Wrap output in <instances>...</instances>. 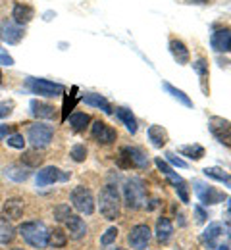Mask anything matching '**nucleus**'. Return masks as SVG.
<instances>
[{
    "label": "nucleus",
    "instance_id": "f257e3e1",
    "mask_svg": "<svg viewBox=\"0 0 231 250\" xmlns=\"http://www.w3.org/2000/svg\"><path fill=\"white\" fill-rule=\"evenodd\" d=\"M18 233L33 249L42 250L48 247V235H50V231H48V227L42 221H23L20 225Z\"/></svg>",
    "mask_w": 231,
    "mask_h": 250
},
{
    "label": "nucleus",
    "instance_id": "f03ea898",
    "mask_svg": "<svg viewBox=\"0 0 231 250\" xmlns=\"http://www.w3.org/2000/svg\"><path fill=\"white\" fill-rule=\"evenodd\" d=\"M99 208L102 218L108 219V221H114V219L120 218V208H122V202H120V194H118V188L114 185H106L102 187L99 196Z\"/></svg>",
    "mask_w": 231,
    "mask_h": 250
},
{
    "label": "nucleus",
    "instance_id": "7ed1b4c3",
    "mask_svg": "<svg viewBox=\"0 0 231 250\" xmlns=\"http://www.w3.org/2000/svg\"><path fill=\"white\" fill-rule=\"evenodd\" d=\"M124 198L129 210H141L147 206V187L141 177H131L124 185Z\"/></svg>",
    "mask_w": 231,
    "mask_h": 250
},
{
    "label": "nucleus",
    "instance_id": "20e7f679",
    "mask_svg": "<svg viewBox=\"0 0 231 250\" xmlns=\"http://www.w3.org/2000/svg\"><path fill=\"white\" fill-rule=\"evenodd\" d=\"M69 200H71V206L79 214L91 216L95 212V196L87 187H75L69 194Z\"/></svg>",
    "mask_w": 231,
    "mask_h": 250
},
{
    "label": "nucleus",
    "instance_id": "39448f33",
    "mask_svg": "<svg viewBox=\"0 0 231 250\" xmlns=\"http://www.w3.org/2000/svg\"><path fill=\"white\" fill-rule=\"evenodd\" d=\"M208 129L210 133L216 137V141L224 146L231 148V122L230 120H224L220 116H212L208 120Z\"/></svg>",
    "mask_w": 231,
    "mask_h": 250
},
{
    "label": "nucleus",
    "instance_id": "423d86ee",
    "mask_svg": "<svg viewBox=\"0 0 231 250\" xmlns=\"http://www.w3.org/2000/svg\"><path fill=\"white\" fill-rule=\"evenodd\" d=\"M27 87H29L35 94H41V96H62V94L66 93L64 85L52 83V81H48V79H35V77H29V79H27Z\"/></svg>",
    "mask_w": 231,
    "mask_h": 250
},
{
    "label": "nucleus",
    "instance_id": "0eeeda50",
    "mask_svg": "<svg viewBox=\"0 0 231 250\" xmlns=\"http://www.w3.org/2000/svg\"><path fill=\"white\" fill-rule=\"evenodd\" d=\"M27 137H29V141H31V145H33L35 148H46L50 145L52 137H54V131L48 125L35 124L29 127Z\"/></svg>",
    "mask_w": 231,
    "mask_h": 250
},
{
    "label": "nucleus",
    "instance_id": "6e6552de",
    "mask_svg": "<svg viewBox=\"0 0 231 250\" xmlns=\"http://www.w3.org/2000/svg\"><path fill=\"white\" fill-rule=\"evenodd\" d=\"M195 185V192H197L198 200L202 202V204H218V202H224L226 200V194L222 192V190H218V188L210 187V185H204L202 181H195L193 183Z\"/></svg>",
    "mask_w": 231,
    "mask_h": 250
},
{
    "label": "nucleus",
    "instance_id": "1a4fd4ad",
    "mask_svg": "<svg viewBox=\"0 0 231 250\" xmlns=\"http://www.w3.org/2000/svg\"><path fill=\"white\" fill-rule=\"evenodd\" d=\"M127 241H129L133 250H145L148 247V243H150V229H148V225H145V223L135 225L129 231Z\"/></svg>",
    "mask_w": 231,
    "mask_h": 250
},
{
    "label": "nucleus",
    "instance_id": "9d476101",
    "mask_svg": "<svg viewBox=\"0 0 231 250\" xmlns=\"http://www.w3.org/2000/svg\"><path fill=\"white\" fill-rule=\"evenodd\" d=\"M91 135H93V139L99 143V145H112L116 139H118V133H116V129H112L108 124H104V122H95L93 127H91Z\"/></svg>",
    "mask_w": 231,
    "mask_h": 250
},
{
    "label": "nucleus",
    "instance_id": "9b49d317",
    "mask_svg": "<svg viewBox=\"0 0 231 250\" xmlns=\"http://www.w3.org/2000/svg\"><path fill=\"white\" fill-rule=\"evenodd\" d=\"M67 173H62L58 167H54V166H46V167H42L39 173H37V187H46V185H52V183H56V181H66Z\"/></svg>",
    "mask_w": 231,
    "mask_h": 250
},
{
    "label": "nucleus",
    "instance_id": "f8f14e48",
    "mask_svg": "<svg viewBox=\"0 0 231 250\" xmlns=\"http://www.w3.org/2000/svg\"><path fill=\"white\" fill-rule=\"evenodd\" d=\"M0 39L8 44H18L23 39V27L12 21H4L0 25Z\"/></svg>",
    "mask_w": 231,
    "mask_h": 250
},
{
    "label": "nucleus",
    "instance_id": "ddd939ff",
    "mask_svg": "<svg viewBox=\"0 0 231 250\" xmlns=\"http://www.w3.org/2000/svg\"><path fill=\"white\" fill-rule=\"evenodd\" d=\"M23 210H25V202H23V198H8L6 202H4V206H2V214H4V218L10 219V221H16V219H20L23 216Z\"/></svg>",
    "mask_w": 231,
    "mask_h": 250
},
{
    "label": "nucleus",
    "instance_id": "4468645a",
    "mask_svg": "<svg viewBox=\"0 0 231 250\" xmlns=\"http://www.w3.org/2000/svg\"><path fill=\"white\" fill-rule=\"evenodd\" d=\"M210 44L216 52H228L231 50V29H218V31L212 35L210 39Z\"/></svg>",
    "mask_w": 231,
    "mask_h": 250
},
{
    "label": "nucleus",
    "instance_id": "2eb2a0df",
    "mask_svg": "<svg viewBox=\"0 0 231 250\" xmlns=\"http://www.w3.org/2000/svg\"><path fill=\"white\" fill-rule=\"evenodd\" d=\"M222 231H224L222 223H210V225L204 229V233H202V243L206 245V249L208 250L218 249V239H220Z\"/></svg>",
    "mask_w": 231,
    "mask_h": 250
},
{
    "label": "nucleus",
    "instance_id": "dca6fc26",
    "mask_svg": "<svg viewBox=\"0 0 231 250\" xmlns=\"http://www.w3.org/2000/svg\"><path fill=\"white\" fill-rule=\"evenodd\" d=\"M66 227H67V233H69V237L71 239H75V241H79V239H83L85 235H87V225H85V221L79 218V216H69L66 219Z\"/></svg>",
    "mask_w": 231,
    "mask_h": 250
},
{
    "label": "nucleus",
    "instance_id": "f3484780",
    "mask_svg": "<svg viewBox=\"0 0 231 250\" xmlns=\"http://www.w3.org/2000/svg\"><path fill=\"white\" fill-rule=\"evenodd\" d=\"M169 52H171L173 60L179 63V65H185V63H189V60H191L189 48L181 41H177V39H171L169 41Z\"/></svg>",
    "mask_w": 231,
    "mask_h": 250
},
{
    "label": "nucleus",
    "instance_id": "a211bd4d",
    "mask_svg": "<svg viewBox=\"0 0 231 250\" xmlns=\"http://www.w3.org/2000/svg\"><path fill=\"white\" fill-rule=\"evenodd\" d=\"M29 108H31V114H33L35 118H39V120H52L54 114H56L54 106H50L46 102H41V100H31Z\"/></svg>",
    "mask_w": 231,
    "mask_h": 250
},
{
    "label": "nucleus",
    "instance_id": "6ab92c4d",
    "mask_svg": "<svg viewBox=\"0 0 231 250\" xmlns=\"http://www.w3.org/2000/svg\"><path fill=\"white\" fill-rule=\"evenodd\" d=\"M147 135H148V141L152 143V146H156V148H162L168 143V131L162 125H150Z\"/></svg>",
    "mask_w": 231,
    "mask_h": 250
},
{
    "label": "nucleus",
    "instance_id": "aec40b11",
    "mask_svg": "<svg viewBox=\"0 0 231 250\" xmlns=\"http://www.w3.org/2000/svg\"><path fill=\"white\" fill-rule=\"evenodd\" d=\"M124 150L127 152V156H129V160H131V164L135 167H141V169L148 167L150 160H148V156L141 148H137V146H124Z\"/></svg>",
    "mask_w": 231,
    "mask_h": 250
},
{
    "label": "nucleus",
    "instance_id": "412c9836",
    "mask_svg": "<svg viewBox=\"0 0 231 250\" xmlns=\"http://www.w3.org/2000/svg\"><path fill=\"white\" fill-rule=\"evenodd\" d=\"M171 235H173V223L168 218H160L156 221V239L162 245H166V243H169Z\"/></svg>",
    "mask_w": 231,
    "mask_h": 250
},
{
    "label": "nucleus",
    "instance_id": "4be33fe9",
    "mask_svg": "<svg viewBox=\"0 0 231 250\" xmlns=\"http://www.w3.org/2000/svg\"><path fill=\"white\" fill-rule=\"evenodd\" d=\"M4 177L6 179H12L16 183H23L27 177H29V169L23 167V166H18V164H12L4 169Z\"/></svg>",
    "mask_w": 231,
    "mask_h": 250
},
{
    "label": "nucleus",
    "instance_id": "5701e85b",
    "mask_svg": "<svg viewBox=\"0 0 231 250\" xmlns=\"http://www.w3.org/2000/svg\"><path fill=\"white\" fill-rule=\"evenodd\" d=\"M33 8L31 6H25V4H18L16 8H14V20H16V23L18 25H25V23H29L31 20H33Z\"/></svg>",
    "mask_w": 231,
    "mask_h": 250
},
{
    "label": "nucleus",
    "instance_id": "b1692460",
    "mask_svg": "<svg viewBox=\"0 0 231 250\" xmlns=\"http://www.w3.org/2000/svg\"><path fill=\"white\" fill-rule=\"evenodd\" d=\"M116 116H118V120H120L122 124L126 125V129H127L131 135L137 133V120H135V116L131 114L129 108H118V110H116Z\"/></svg>",
    "mask_w": 231,
    "mask_h": 250
},
{
    "label": "nucleus",
    "instance_id": "393cba45",
    "mask_svg": "<svg viewBox=\"0 0 231 250\" xmlns=\"http://www.w3.org/2000/svg\"><path fill=\"white\" fill-rule=\"evenodd\" d=\"M83 102L85 104H89V106H95V108H100L104 114H112V106H110V102L102 96V94H87V96H83Z\"/></svg>",
    "mask_w": 231,
    "mask_h": 250
},
{
    "label": "nucleus",
    "instance_id": "a878e982",
    "mask_svg": "<svg viewBox=\"0 0 231 250\" xmlns=\"http://www.w3.org/2000/svg\"><path fill=\"white\" fill-rule=\"evenodd\" d=\"M16 237V229L14 225L10 223V219H6L4 216L0 218V245H8L12 243Z\"/></svg>",
    "mask_w": 231,
    "mask_h": 250
},
{
    "label": "nucleus",
    "instance_id": "bb28decb",
    "mask_svg": "<svg viewBox=\"0 0 231 250\" xmlns=\"http://www.w3.org/2000/svg\"><path fill=\"white\" fill-rule=\"evenodd\" d=\"M89 122H91V118H89L87 114H83V112H75V114L69 116V125H71V129H73L75 133L85 131V127L89 125Z\"/></svg>",
    "mask_w": 231,
    "mask_h": 250
},
{
    "label": "nucleus",
    "instance_id": "cd10ccee",
    "mask_svg": "<svg viewBox=\"0 0 231 250\" xmlns=\"http://www.w3.org/2000/svg\"><path fill=\"white\" fill-rule=\"evenodd\" d=\"M193 69L198 73L200 77V85H202V91L208 94V87H206V79H208V63L204 58H198L197 62H193Z\"/></svg>",
    "mask_w": 231,
    "mask_h": 250
},
{
    "label": "nucleus",
    "instance_id": "c85d7f7f",
    "mask_svg": "<svg viewBox=\"0 0 231 250\" xmlns=\"http://www.w3.org/2000/svg\"><path fill=\"white\" fill-rule=\"evenodd\" d=\"M162 87H164L168 93L171 94L175 100H179L183 106H187V108H193V100L187 96V94L183 93V91H179V89H175L173 85H169V83H162Z\"/></svg>",
    "mask_w": 231,
    "mask_h": 250
},
{
    "label": "nucleus",
    "instance_id": "c756f323",
    "mask_svg": "<svg viewBox=\"0 0 231 250\" xmlns=\"http://www.w3.org/2000/svg\"><path fill=\"white\" fill-rule=\"evenodd\" d=\"M204 175L210 177V179H216L220 183H226L231 188V175H228L224 169H218V167H206L204 169Z\"/></svg>",
    "mask_w": 231,
    "mask_h": 250
},
{
    "label": "nucleus",
    "instance_id": "7c9ffc66",
    "mask_svg": "<svg viewBox=\"0 0 231 250\" xmlns=\"http://www.w3.org/2000/svg\"><path fill=\"white\" fill-rule=\"evenodd\" d=\"M66 243H67V235L60 227H56V229L50 231V235H48V245H52L54 249H62V247H66Z\"/></svg>",
    "mask_w": 231,
    "mask_h": 250
},
{
    "label": "nucleus",
    "instance_id": "2f4dec72",
    "mask_svg": "<svg viewBox=\"0 0 231 250\" xmlns=\"http://www.w3.org/2000/svg\"><path fill=\"white\" fill-rule=\"evenodd\" d=\"M42 160H44V156L39 152V148H35V150H27V152L21 156V162H23L27 167H39V166L42 164Z\"/></svg>",
    "mask_w": 231,
    "mask_h": 250
},
{
    "label": "nucleus",
    "instance_id": "473e14b6",
    "mask_svg": "<svg viewBox=\"0 0 231 250\" xmlns=\"http://www.w3.org/2000/svg\"><path fill=\"white\" fill-rule=\"evenodd\" d=\"M179 152L183 156H189L191 160H200V158L204 156V148L200 145H185V146L179 148Z\"/></svg>",
    "mask_w": 231,
    "mask_h": 250
},
{
    "label": "nucleus",
    "instance_id": "72a5a7b5",
    "mask_svg": "<svg viewBox=\"0 0 231 250\" xmlns=\"http://www.w3.org/2000/svg\"><path fill=\"white\" fill-rule=\"evenodd\" d=\"M118 233H120V231H118V227H108V229H106V233L100 237V245H102V247H110V245L118 239Z\"/></svg>",
    "mask_w": 231,
    "mask_h": 250
},
{
    "label": "nucleus",
    "instance_id": "f704fd0d",
    "mask_svg": "<svg viewBox=\"0 0 231 250\" xmlns=\"http://www.w3.org/2000/svg\"><path fill=\"white\" fill-rule=\"evenodd\" d=\"M69 156H71L73 162H85V158H87V148H85V145H75V146L71 148Z\"/></svg>",
    "mask_w": 231,
    "mask_h": 250
},
{
    "label": "nucleus",
    "instance_id": "c9c22d12",
    "mask_svg": "<svg viewBox=\"0 0 231 250\" xmlns=\"http://www.w3.org/2000/svg\"><path fill=\"white\" fill-rule=\"evenodd\" d=\"M52 214H54V219H58V221H66V219L71 216V210H69L67 204H60V206H56V208L52 210Z\"/></svg>",
    "mask_w": 231,
    "mask_h": 250
},
{
    "label": "nucleus",
    "instance_id": "e433bc0d",
    "mask_svg": "<svg viewBox=\"0 0 231 250\" xmlns=\"http://www.w3.org/2000/svg\"><path fill=\"white\" fill-rule=\"evenodd\" d=\"M8 146H12V148H23L25 146V139H23V135H18V133H14V135H8Z\"/></svg>",
    "mask_w": 231,
    "mask_h": 250
},
{
    "label": "nucleus",
    "instance_id": "4c0bfd02",
    "mask_svg": "<svg viewBox=\"0 0 231 250\" xmlns=\"http://www.w3.org/2000/svg\"><path fill=\"white\" fill-rule=\"evenodd\" d=\"M175 188V192L179 194V198H181V202H189V187H187V183H181V185H177Z\"/></svg>",
    "mask_w": 231,
    "mask_h": 250
},
{
    "label": "nucleus",
    "instance_id": "58836bf2",
    "mask_svg": "<svg viewBox=\"0 0 231 250\" xmlns=\"http://www.w3.org/2000/svg\"><path fill=\"white\" fill-rule=\"evenodd\" d=\"M12 110H14V102H10V100L0 102V120L2 118H8L12 114Z\"/></svg>",
    "mask_w": 231,
    "mask_h": 250
},
{
    "label": "nucleus",
    "instance_id": "ea45409f",
    "mask_svg": "<svg viewBox=\"0 0 231 250\" xmlns=\"http://www.w3.org/2000/svg\"><path fill=\"white\" fill-rule=\"evenodd\" d=\"M118 166L122 167V169H127V167H131V160H129V156H127V152L122 148V152H120V156H118Z\"/></svg>",
    "mask_w": 231,
    "mask_h": 250
},
{
    "label": "nucleus",
    "instance_id": "a19ab883",
    "mask_svg": "<svg viewBox=\"0 0 231 250\" xmlns=\"http://www.w3.org/2000/svg\"><path fill=\"white\" fill-rule=\"evenodd\" d=\"M164 177H166V179H168V181H169V183H171V185H173V187H177V185H181V183H185V181H183V179H181V177H179V175H177V173H175L173 169H171L169 173H166Z\"/></svg>",
    "mask_w": 231,
    "mask_h": 250
},
{
    "label": "nucleus",
    "instance_id": "79ce46f5",
    "mask_svg": "<svg viewBox=\"0 0 231 250\" xmlns=\"http://www.w3.org/2000/svg\"><path fill=\"white\" fill-rule=\"evenodd\" d=\"M166 160H168V162H171V164H173V166H177V167H187V162H183L181 158H177L173 152H168V154H166Z\"/></svg>",
    "mask_w": 231,
    "mask_h": 250
},
{
    "label": "nucleus",
    "instance_id": "37998d69",
    "mask_svg": "<svg viewBox=\"0 0 231 250\" xmlns=\"http://www.w3.org/2000/svg\"><path fill=\"white\" fill-rule=\"evenodd\" d=\"M154 164H156V167L162 171V175H166V173H169V171H171V167L166 164V160H162V158H156V160H154Z\"/></svg>",
    "mask_w": 231,
    "mask_h": 250
},
{
    "label": "nucleus",
    "instance_id": "c03bdc74",
    "mask_svg": "<svg viewBox=\"0 0 231 250\" xmlns=\"http://www.w3.org/2000/svg\"><path fill=\"white\" fill-rule=\"evenodd\" d=\"M195 214H197L198 223H204V221H206V212H204L200 206H195Z\"/></svg>",
    "mask_w": 231,
    "mask_h": 250
},
{
    "label": "nucleus",
    "instance_id": "a18cd8bd",
    "mask_svg": "<svg viewBox=\"0 0 231 250\" xmlns=\"http://www.w3.org/2000/svg\"><path fill=\"white\" fill-rule=\"evenodd\" d=\"M0 63L2 65H14V58L8 54H0Z\"/></svg>",
    "mask_w": 231,
    "mask_h": 250
},
{
    "label": "nucleus",
    "instance_id": "49530a36",
    "mask_svg": "<svg viewBox=\"0 0 231 250\" xmlns=\"http://www.w3.org/2000/svg\"><path fill=\"white\" fill-rule=\"evenodd\" d=\"M8 133H10V127L8 125H0V141H4L8 137Z\"/></svg>",
    "mask_w": 231,
    "mask_h": 250
},
{
    "label": "nucleus",
    "instance_id": "de8ad7c7",
    "mask_svg": "<svg viewBox=\"0 0 231 250\" xmlns=\"http://www.w3.org/2000/svg\"><path fill=\"white\" fill-rule=\"evenodd\" d=\"M218 250H231V249L228 247V245H220V247H218Z\"/></svg>",
    "mask_w": 231,
    "mask_h": 250
},
{
    "label": "nucleus",
    "instance_id": "09e8293b",
    "mask_svg": "<svg viewBox=\"0 0 231 250\" xmlns=\"http://www.w3.org/2000/svg\"><path fill=\"white\" fill-rule=\"evenodd\" d=\"M191 2H197V4H204V2H208V0H191Z\"/></svg>",
    "mask_w": 231,
    "mask_h": 250
},
{
    "label": "nucleus",
    "instance_id": "8fccbe9b",
    "mask_svg": "<svg viewBox=\"0 0 231 250\" xmlns=\"http://www.w3.org/2000/svg\"><path fill=\"white\" fill-rule=\"evenodd\" d=\"M228 206H230V214H231V198H230V202H228Z\"/></svg>",
    "mask_w": 231,
    "mask_h": 250
},
{
    "label": "nucleus",
    "instance_id": "3c124183",
    "mask_svg": "<svg viewBox=\"0 0 231 250\" xmlns=\"http://www.w3.org/2000/svg\"><path fill=\"white\" fill-rule=\"evenodd\" d=\"M0 83H2V71H0Z\"/></svg>",
    "mask_w": 231,
    "mask_h": 250
},
{
    "label": "nucleus",
    "instance_id": "603ef678",
    "mask_svg": "<svg viewBox=\"0 0 231 250\" xmlns=\"http://www.w3.org/2000/svg\"><path fill=\"white\" fill-rule=\"evenodd\" d=\"M12 250H25V249H12Z\"/></svg>",
    "mask_w": 231,
    "mask_h": 250
},
{
    "label": "nucleus",
    "instance_id": "864d4df0",
    "mask_svg": "<svg viewBox=\"0 0 231 250\" xmlns=\"http://www.w3.org/2000/svg\"><path fill=\"white\" fill-rule=\"evenodd\" d=\"M116 250H126V249H116Z\"/></svg>",
    "mask_w": 231,
    "mask_h": 250
}]
</instances>
